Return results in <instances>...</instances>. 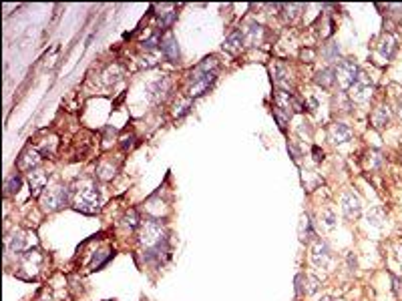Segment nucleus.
Returning <instances> with one entry per match:
<instances>
[{
	"label": "nucleus",
	"instance_id": "nucleus-1",
	"mask_svg": "<svg viewBox=\"0 0 402 301\" xmlns=\"http://www.w3.org/2000/svg\"><path fill=\"white\" fill-rule=\"evenodd\" d=\"M74 207L83 213H97L100 207L99 189H95L93 185H87V187L79 189L77 195H74Z\"/></svg>",
	"mask_w": 402,
	"mask_h": 301
},
{
	"label": "nucleus",
	"instance_id": "nucleus-2",
	"mask_svg": "<svg viewBox=\"0 0 402 301\" xmlns=\"http://www.w3.org/2000/svg\"><path fill=\"white\" fill-rule=\"evenodd\" d=\"M163 235H165V231H163V227H161L159 221H155V219L141 221V227H139V241H141V245L155 247L163 239Z\"/></svg>",
	"mask_w": 402,
	"mask_h": 301
},
{
	"label": "nucleus",
	"instance_id": "nucleus-3",
	"mask_svg": "<svg viewBox=\"0 0 402 301\" xmlns=\"http://www.w3.org/2000/svg\"><path fill=\"white\" fill-rule=\"evenodd\" d=\"M358 74H360V68L354 61H342L338 65V70H336V80H338L342 91H350L352 85L356 83Z\"/></svg>",
	"mask_w": 402,
	"mask_h": 301
},
{
	"label": "nucleus",
	"instance_id": "nucleus-4",
	"mask_svg": "<svg viewBox=\"0 0 402 301\" xmlns=\"http://www.w3.org/2000/svg\"><path fill=\"white\" fill-rule=\"evenodd\" d=\"M67 189L65 187H61V185H55V187H51V189H46L44 193H42V197H40V205H42V209L44 211H48V213H53V211H59L65 203H67Z\"/></svg>",
	"mask_w": 402,
	"mask_h": 301
},
{
	"label": "nucleus",
	"instance_id": "nucleus-5",
	"mask_svg": "<svg viewBox=\"0 0 402 301\" xmlns=\"http://www.w3.org/2000/svg\"><path fill=\"white\" fill-rule=\"evenodd\" d=\"M348 93H350V99L352 100H356V102H366V100L372 97V93H374V87H372V83H370L368 74L360 70L356 83L352 85V89H350Z\"/></svg>",
	"mask_w": 402,
	"mask_h": 301
},
{
	"label": "nucleus",
	"instance_id": "nucleus-6",
	"mask_svg": "<svg viewBox=\"0 0 402 301\" xmlns=\"http://www.w3.org/2000/svg\"><path fill=\"white\" fill-rule=\"evenodd\" d=\"M330 259H332V251H330L328 243H326L324 239H316L314 245H312V263H314L316 267L324 269V267H328Z\"/></svg>",
	"mask_w": 402,
	"mask_h": 301
},
{
	"label": "nucleus",
	"instance_id": "nucleus-7",
	"mask_svg": "<svg viewBox=\"0 0 402 301\" xmlns=\"http://www.w3.org/2000/svg\"><path fill=\"white\" fill-rule=\"evenodd\" d=\"M342 211H344V215H346L348 219H358V217H360V213H362V203H360V199H358L356 193L348 191V193L342 195Z\"/></svg>",
	"mask_w": 402,
	"mask_h": 301
},
{
	"label": "nucleus",
	"instance_id": "nucleus-8",
	"mask_svg": "<svg viewBox=\"0 0 402 301\" xmlns=\"http://www.w3.org/2000/svg\"><path fill=\"white\" fill-rule=\"evenodd\" d=\"M48 185V173L46 171H31L29 173V187H31V193L34 197H38Z\"/></svg>",
	"mask_w": 402,
	"mask_h": 301
},
{
	"label": "nucleus",
	"instance_id": "nucleus-9",
	"mask_svg": "<svg viewBox=\"0 0 402 301\" xmlns=\"http://www.w3.org/2000/svg\"><path fill=\"white\" fill-rule=\"evenodd\" d=\"M213 80H215V72H209V74L201 76L199 80L191 83V85H189V89H187L189 99H197V97H201L203 93H207V89L213 85Z\"/></svg>",
	"mask_w": 402,
	"mask_h": 301
},
{
	"label": "nucleus",
	"instance_id": "nucleus-10",
	"mask_svg": "<svg viewBox=\"0 0 402 301\" xmlns=\"http://www.w3.org/2000/svg\"><path fill=\"white\" fill-rule=\"evenodd\" d=\"M273 100H275V108L284 111V113L290 115V117H292V108H298V111H300V104L292 99V95L286 93V91H278V93L273 95Z\"/></svg>",
	"mask_w": 402,
	"mask_h": 301
},
{
	"label": "nucleus",
	"instance_id": "nucleus-11",
	"mask_svg": "<svg viewBox=\"0 0 402 301\" xmlns=\"http://www.w3.org/2000/svg\"><path fill=\"white\" fill-rule=\"evenodd\" d=\"M330 141L336 143V145H342V143H348L352 139V129L346 125V123H334L330 127Z\"/></svg>",
	"mask_w": 402,
	"mask_h": 301
},
{
	"label": "nucleus",
	"instance_id": "nucleus-12",
	"mask_svg": "<svg viewBox=\"0 0 402 301\" xmlns=\"http://www.w3.org/2000/svg\"><path fill=\"white\" fill-rule=\"evenodd\" d=\"M243 42L245 44H249V46H256L260 40H262V36H264V26L262 24H258V22H249L245 29H243Z\"/></svg>",
	"mask_w": 402,
	"mask_h": 301
},
{
	"label": "nucleus",
	"instance_id": "nucleus-13",
	"mask_svg": "<svg viewBox=\"0 0 402 301\" xmlns=\"http://www.w3.org/2000/svg\"><path fill=\"white\" fill-rule=\"evenodd\" d=\"M161 50H163V54L167 57L169 61H177L179 59V46H177V40L173 38V34H167L161 40Z\"/></svg>",
	"mask_w": 402,
	"mask_h": 301
},
{
	"label": "nucleus",
	"instance_id": "nucleus-14",
	"mask_svg": "<svg viewBox=\"0 0 402 301\" xmlns=\"http://www.w3.org/2000/svg\"><path fill=\"white\" fill-rule=\"evenodd\" d=\"M241 42H243V34L241 33H232L225 40H223V50L232 52V54H237L241 50Z\"/></svg>",
	"mask_w": 402,
	"mask_h": 301
},
{
	"label": "nucleus",
	"instance_id": "nucleus-15",
	"mask_svg": "<svg viewBox=\"0 0 402 301\" xmlns=\"http://www.w3.org/2000/svg\"><path fill=\"white\" fill-rule=\"evenodd\" d=\"M38 163H40L38 153L33 151V149H29V151H24V153H22V157H20V161H18V167L24 169V171H33Z\"/></svg>",
	"mask_w": 402,
	"mask_h": 301
},
{
	"label": "nucleus",
	"instance_id": "nucleus-16",
	"mask_svg": "<svg viewBox=\"0 0 402 301\" xmlns=\"http://www.w3.org/2000/svg\"><path fill=\"white\" fill-rule=\"evenodd\" d=\"M378 50H380V57H382L384 61H390V59L394 57V50H396V40H394L390 34H386V36L382 38Z\"/></svg>",
	"mask_w": 402,
	"mask_h": 301
},
{
	"label": "nucleus",
	"instance_id": "nucleus-17",
	"mask_svg": "<svg viewBox=\"0 0 402 301\" xmlns=\"http://www.w3.org/2000/svg\"><path fill=\"white\" fill-rule=\"evenodd\" d=\"M388 121H390V108H388V106H378V108L372 113V125H374L376 129L386 127Z\"/></svg>",
	"mask_w": 402,
	"mask_h": 301
},
{
	"label": "nucleus",
	"instance_id": "nucleus-18",
	"mask_svg": "<svg viewBox=\"0 0 402 301\" xmlns=\"http://www.w3.org/2000/svg\"><path fill=\"white\" fill-rule=\"evenodd\" d=\"M27 243H29V235L22 233V231H16V233L12 235V239H10V251L14 253V255H20L22 251H24V247H27Z\"/></svg>",
	"mask_w": 402,
	"mask_h": 301
},
{
	"label": "nucleus",
	"instance_id": "nucleus-19",
	"mask_svg": "<svg viewBox=\"0 0 402 301\" xmlns=\"http://www.w3.org/2000/svg\"><path fill=\"white\" fill-rule=\"evenodd\" d=\"M334 80H336L334 68H324V70H320V72L316 74V85H320V87H324V89L332 87Z\"/></svg>",
	"mask_w": 402,
	"mask_h": 301
},
{
	"label": "nucleus",
	"instance_id": "nucleus-20",
	"mask_svg": "<svg viewBox=\"0 0 402 301\" xmlns=\"http://www.w3.org/2000/svg\"><path fill=\"white\" fill-rule=\"evenodd\" d=\"M175 18H177V12H175L173 6H163V8H159V24H161L163 29H169V26L175 22Z\"/></svg>",
	"mask_w": 402,
	"mask_h": 301
},
{
	"label": "nucleus",
	"instance_id": "nucleus-21",
	"mask_svg": "<svg viewBox=\"0 0 402 301\" xmlns=\"http://www.w3.org/2000/svg\"><path fill=\"white\" fill-rule=\"evenodd\" d=\"M121 76H123V70H121V67H117V65H115V67H109L105 72H103V83L111 87V85L119 83V80H121Z\"/></svg>",
	"mask_w": 402,
	"mask_h": 301
},
{
	"label": "nucleus",
	"instance_id": "nucleus-22",
	"mask_svg": "<svg viewBox=\"0 0 402 301\" xmlns=\"http://www.w3.org/2000/svg\"><path fill=\"white\" fill-rule=\"evenodd\" d=\"M151 91H153V97L157 100L165 99V95H167V91H169V78H161V80L153 83V85H151Z\"/></svg>",
	"mask_w": 402,
	"mask_h": 301
},
{
	"label": "nucleus",
	"instance_id": "nucleus-23",
	"mask_svg": "<svg viewBox=\"0 0 402 301\" xmlns=\"http://www.w3.org/2000/svg\"><path fill=\"white\" fill-rule=\"evenodd\" d=\"M384 221H386V215H384V211H382L380 207H374V209H370V213H368V223H370V225H374V227H380Z\"/></svg>",
	"mask_w": 402,
	"mask_h": 301
},
{
	"label": "nucleus",
	"instance_id": "nucleus-24",
	"mask_svg": "<svg viewBox=\"0 0 402 301\" xmlns=\"http://www.w3.org/2000/svg\"><path fill=\"white\" fill-rule=\"evenodd\" d=\"M314 235L312 231V221H310V217L306 215L304 219H302V225H300V239L302 241H306V239H310Z\"/></svg>",
	"mask_w": 402,
	"mask_h": 301
},
{
	"label": "nucleus",
	"instance_id": "nucleus-25",
	"mask_svg": "<svg viewBox=\"0 0 402 301\" xmlns=\"http://www.w3.org/2000/svg\"><path fill=\"white\" fill-rule=\"evenodd\" d=\"M123 225H125V227H129V231H133V229H139V227H141L139 217H137V213H135V211H129V213L125 215Z\"/></svg>",
	"mask_w": 402,
	"mask_h": 301
},
{
	"label": "nucleus",
	"instance_id": "nucleus-26",
	"mask_svg": "<svg viewBox=\"0 0 402 301\" xmlns=\"http://www.w3.org/2000/svg\"><path fill=\"white\" fill-rule=\"evenodd\" d=\"M322 223H324L326 229H332L336 225V213L332 209H326V211L322 213Z\"/></svg>",
	"mask_w": 402,
	"mask_h": 301
},
{
	"label": "nucleus",
	"instance_id": "nucleus-27",
	"mask_svg": "<svg viewBox=\"0 0 402 301\" xmlns=\"http://www.w3.org/2000/svg\"><path fill=\"white\" fill-rule=\"evenodd\" d=\"M324 57H326V61H328V63H334L336 59L340 57V48H338V44H328V46H326V50H324Z\"/></svg>",
	"mask_w": 402,
	"mask_h": 301
},
{
	"label": "nucleus",
	"instance_id": "nucleus-28",
	"mask_svg": "<svg viewBox=\"0 0 402 301\" xmlns=\"http://www.w3.org/2000/svg\"><path fill=\"white\" fill-rule=\"evenodd\" d=\"M18 187H20V177L12 175V177L6 181V193H16V191H18Z\"/></svg>",
	"mask_w": 402,
	"mask_h": 301
},
{
	"label": "nucleus",
	"instance_id": "nucleus-29",
	"mask_svg": "<svg viewBox=\"0 0 402 301\" xmlns=\"http://www.w3.org/2000/svg\"><path fill=\"white\" fill-rule=\"evenodd\" d=\"M282 8L286 10V18L288 20H294L298 16V10H302L300 4H288V6H282Z\"/></svg>",
	"mask_w": 402,
	"mask_h": 301
},
{
	"label": "nucleus",
	"instance_id": "nucleus-30",
	"mask_svg": "<svg viewBox=\"0 0 402 301\" xmlns=\"http://www.w3.org/2000/svg\"><path fill=\"white\" fill-rule=\"evenodd\" d=\"M306 289H304V293L306 295H310V293H314V291H318V285H320V281L316 279V277H306Z\"/></svg>",
	"mask_w": 402,
	"mask_h": 301
},
{
	"label": "nucleus",
	"instance_id": "nucleus-31",
	"mask_svg": "<svg viewBox=\"0 0 402 301\" xmlns=\"http://www.w3.org/2000/svg\"><path fill=\"white\" fill-rule=\"evenodd\" d=\"M368 165L370 167H380V165H382V157H380V153H378V151L368 153Z\"/></svg>",
	"mask_w": 402,
	"mask_h": 301
},
{
	"label": "nucleus",
	"instance_id": "nucleus-32",
	"mask_svg": "<svg viewBox=\"0 0 402 301\" xmlns=\"http://www.w3.org/2000/svg\"><path fill=\"white\" fill-rule=\"evenodd\" d=\"M189 111V100H181L175 104V117H183Z\"/></svg>",
	"mask_w": 402,
	"mask_h": 301
},
{
	"label": "nucleus",
	"instance_id": "nucleus-33",
	"mask_svg": "<svg viewBox=\"0 0 402 301\" xmlns=\"http://www.w3.org/2000/svg\"><path fill=\"white\" fill-rule=\"evenodd\" d=\"M115 175V169L107 167V165H100L99 167V177L100 179H111Z\"/></svg>",
	"mask_w": 402,
	"mask_h": 301
},
{
	"label": "nucleus",
	"instance_id": "nucleus-34",
	"mask_svg": "<svg viewBox=\"0 0 402 301\" xmlns=\"http://www.w3.org/2000/svg\"><path fill=\"white\" fill-rule=\"evenodd\" d=\"M157 59H159L157 54H147V57L143 59V67H147V68H149V67H155V65L159 63Z\"/></svg>",
	"mask_w": 402,
	"mask_h": 301
},
{
	"label": "nucleus",
	"instance_id": "nucleus-35",
	"mask_svg": "<svg viewBox=\"0 0 402 301\" xmlns=\"http://www.w3.org/2000/svg\"><path fill=\"white\" fill-rule=\"evenodd\" d=\"M157 42H159V34H153V36H151V38L145 42V46L151 50V48H155V46H157ZM159 44H161V42H159Z\"/></svg>",
	"mask_w": 402,
	"mask_h": 301
},
{
	"label": "nucleus",
	"instance_id": "nucleus-36",
	"mask_svg": "<svg viewBox=\"0 0 402 301\" xmlns=\"http://www.w3.org/2000/svg\"><path fill=\"white\" fill-rule=\"evenodd\" d=\"M322 159H324V153H322L318 147H314V161H318V163H320Z\"/></svg>",
	"mask_w": 402,
	"mask_h": 301
},
{
	"label": "nucleus",
	"instance_id": "nucleus-37",
	"mask_svg": "<svg viewBox=\"0 0 402 301\" xmlns=\"http://www.w3.org/2000/svg\"><path fill=\"white\" fill-rule=\"evenodd\" d=\"M392 281H394V289H396V295H400V279L398 277H392Z\"/></svg>",
	"mask_w": 402,
	"mask_h": 301
},
{
	"label": "nucleus",
	"instance_id": "nucleus-38",
	"mask_svg": "<svg viewBox=\"0 0 402 301\" xmlns=\"http://www.w3.org/2000/svg\"><path fill=\"white\" fill-rule=\"evenodd\" d=\"M396 257H398V263L402 267V245H398V251H396Z\"/></svg>",
	"mask_w": 402,
	"mask_h": 301
},
{
	"label": "nucleus",
	"instance_id": "nucleus-39",
	"mask_svg": "<svg viewBox=\"0 0 402 301\" xmlns=\"http://www.w3.org/2000/svg\"><path fill=\"white\" fill-rule=\"evenodd\" d=\"M398 117H400V121H402V99H400V102H398Z\"/></svg>",
	"mask_w": 402,
	"mask_h": 301
},
{
	"label": "nucleus",
	"instance_id": "nucleus-40",
	"mask_svg": "<svg viewBox=\"0 0 402 301\" xmlns=\"http://www.w3.org/2000/svg\"><path fill=\"white\" fill-rule=\"evenodd\" d=\"M322 301H334V299H332V297H324Z\"/></svg>",
	"mask_w": 402,
	"mask_h": 301
}]
</instances>
